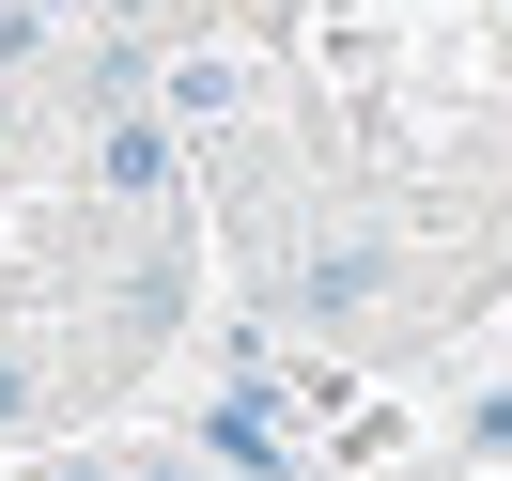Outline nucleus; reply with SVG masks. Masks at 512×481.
<instances>
[{
  "label": "nucleus",
  "instance_id": "f257e3e1",
  "mask_svg": "<svg viewBox=\"0 0 512 481\" xmlns=\"http://www.w3.org/2000/svg\"><path fill=\"white\" fill-rule=\"evenodd\" d=\"M280 311H295V326H373V311H388V249H373V233L295 249V264H280Z\"/></svg>",
  "mask_w": 512,
  "mask_h": 481
},
{
  "label": "nucleus",
  "instance_id": "7ed1b4c3",
  "mask_svg": "<svg viewBox=\"0 0 512 481\" xmlns=\"http://www.w3.org/2000/svg\"><path fill=\"white\" fill-rule=\"evenodd\" d=\"M202 450H218L233 481H295V450H280V404H264V388H233V404L202 419Z\"/></svg>",
  "mask_w": 512,
  "mask_h": 481
},
{
  "label": "nucleus",
  "instance_id": "6e6552de",
  "mask_svg": "<svg viewBox=\"0 0 512 481\" xmlns=\"http://www.w3.org/2000/svg\"><path fill=\"white\" fill-rule=\"evenodd\" d=\"M0 171H16V94H0Z\"/></svg>",
  "mask_w": 512,
  "mask_h": 481
},
{
  "label": "nucleus",
  "instance_id": "0eeeda50",
  "mask_svg": "<svg viewBox=\"0 0 512 481\" xmlns=\"http://www.w3.org/2000/svg\"><path fill=\"white\" fill-rule=\"evenodd\" d=\"M125 481H218V466H187V450H140V466Z\"/></svg>",
  "mask_w": 512,
  "mask_h": 481
},
{
  "label": "nucleus",
  "instance_id": "423d86ee",
  "mask_svg": "<svg viewBox=\"0 0 512 481\" xmlns=\"http://www.w3.org/2000/svg\"><path fill=\"white\" fill-rule=\"evenodd\" d=\"M466 450H481V466H512V388H481V404H466Z\"/></svg>",
  "mask_w": 512,
  "mask_h": 481
},
{
  "label": "nucleus",
  "instance_id": "f03ea898",
  "mask_svg": "<svg viewBox=\"0 0 512 481\" xmlns=\"http://www.w3.org/2000/svg\"><path fill=\"white\" fill-rule=\"evenodd\" d=\"M171 171H187V156H171L156 94H140V109H94V187L109 202H171Z\"/></svg>",
  "mask_w": 512,
  "mask_h": 481
},
{
  "label": "nucleus",
  "instance_id": "39448f33",
  "mask_svg": "<svg viewBox=\"0 0 512 481\" xmlns=\"http://www.w3.org/2000/svg\"><path fill=\"white\" fill-rule=\"evenodd\" d=\"M47 404V373H32V342H0V435H16V419Z\"/></svg>",
  "mask_w": 512,
  "mask_h": 481
},
{
  "label": "nucleus",
  "instance_id": "20e7f679",
  "mask_svg": "<svg viewBox=\"0 0 512 481\" xmlns=\"http://www.w3.org/2000/svg\"><path fill=\"white\" fill-rule=\"evenodd\" d=\"M156 109L171 125H233V109H249V63H233V47H187V63L156 78Z\"/></svg>",
  "mask_w": 512,
  "mask_h": 481
}]
</instances>
